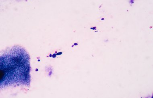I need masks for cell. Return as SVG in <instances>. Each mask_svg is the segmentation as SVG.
Returning a JSON list of instances; mask_svg holds the SVG:
<instances>
[{"label":"cell","mask_w":153,"mask_h":98,"mask_svg":"<svg viewBox=\"0 0 153 98\" xmlns=\"http://www.w3.org/2000/svg\"><path fill=\"white\" fill-rule=\"evenodd\" d=\"M0 59L1 88L30 86V57L24 49L19 46L10 48L1 53Z\"/></svg>","instance_id":"cell-1"}]
</instances>
